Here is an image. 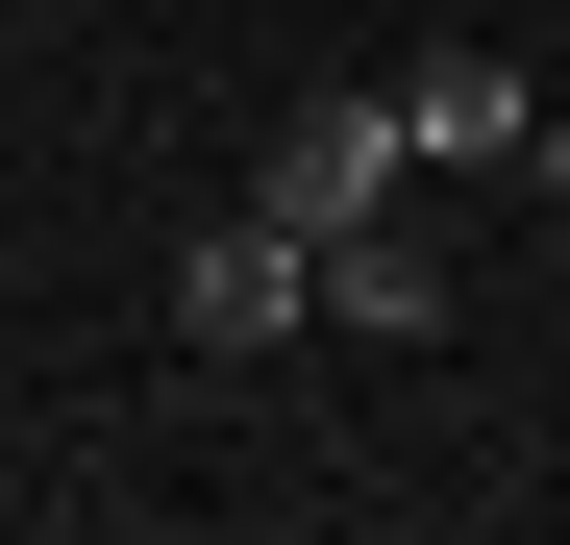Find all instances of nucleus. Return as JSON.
Listing matches in <instances>:
<instances>
[{
	"label": "nucleus",
	"mask_w": 570,
	"mask_h": 545,
	"mask_svg": "<svg viewBox=\"0 0 570 545\" xmlns=\"http://www.w3.org/2000/svg\"><path fill=\"white\" fill-rule=\"evenodd\" d=\"M298 323H323V248L298 224H199V248H174V347L248 373V347H298Z\"/></svg>",
	"instance_id": "obj_1"
},
{
	"label": "nucleus",
	"mask_w": 570,
	"mask_h": 545,
	"mask_svg": "<svg viewBox=\"0 0 570 545\" xmlns=\"http://www.w3.org/2000/svg\"><path fill=\"white\" fill-rule=\"evenodd\" d=\"M372 199H397V100H298L273 174H248V224H298V248H347Z\"/></svg>",
	"instance_id": "obj_2"
},
{
	"label": "nucleus",
	"mask_w": 570,
	"mask_h": 545,
	"mask_svg": "<svg viewBox=\"0 0 570 545\" xmlns=\"http://www.w3.org/2000/svg\"><path fill=\"white\" fill-rule=\"evenodd\" d=\"M323 323H372V347H422V323H446V272L397 248V199H372V224L323 248Z\"/></svg>",
	"instance_id": "obj_3"
},
{
	"label": "nucleus",
	"mask_w": 570,
	"mask_h": 545,
	"mask_svg": "<svg viewBox=\"0 0 570 545\" xmlns=\"http://www.w3.org/2000/svg\"><path fill=\"white\" fill-rule=\"evenodd\" d=\"M422 149H521V75H497V50H422V75H397V174H422Z\"/></svg>",
	"instance_id": "obj_4"
}]
</instances>
